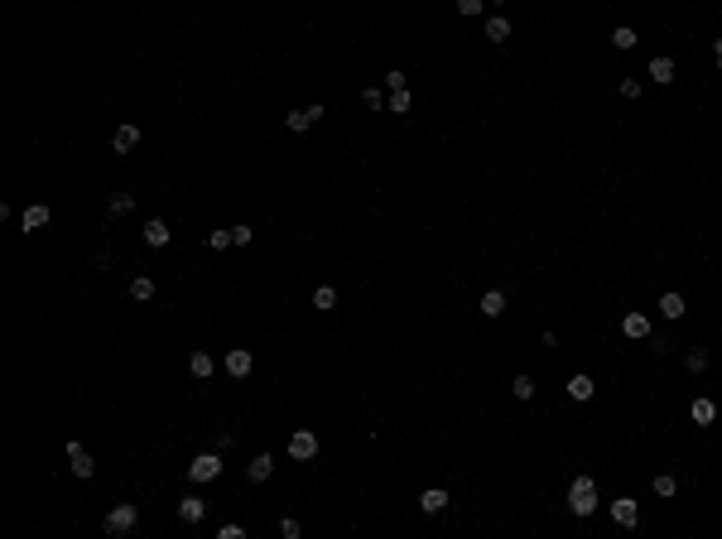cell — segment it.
<instances>
[{
	"label": "cell",
	"mask_w": 722,
	"mask_h": 539,
	"mask_svg": "<svg viewBox=\"0 0 722 539\" xmlns=\"http://www.w3.org/2000/svg\"><path fill=\"white\" fill-rule=\"evenodd\" d=\"M592 390H597V380H592V376H583V371L568 376V395H573V400H592Z\"/></svg>",
	"instance_id": "19"
},
{
	"label": "cell",
	"mask_w": 722,
	"mask_h": 539,
	"mask_svg": "<svg viewBox=\"0 0 722 539\" xmlns=\"http://www.w3.org/2000/svg\"><path fill=\"white\" fill-rule=\"evenodd\" d=\"M660 313H665L669 323H679V318H684V294H665L660 298Z\"/></svg>",
	"instance_id": "25"
},
{
	"label": "cell",
	"mask_w": 722,
	"mask_h": 539,
	"mask_svg": "<svg viewBox=\"0 0 722 539\" xmlns=\"http://www.w3.org/2000/svg\"><path fill=\"white\" fill-rule=\"evenodd\" d=\"M669 347H674V342H669L665 332H650V351H655V356H665Z\"/></svg>",
	"instance_id": "35"
},
{
	"label": "cell",
	"mask_w": 722,
	"mask_h": 539,
	"mask_svg": "<svg viewBox=\"0 0 722 539\" xmlns=\"http://www.w3.org/2000/svg\"><path fill=\"white\" fill-rule=\"evenodd\" d=\"M477 308H481V318H501L506 313V289H486Z\"/></svg>",
	"instance_id": "13"
},
{
	"label": "cell",
	"mask_w": 722,
	"mask_h": 539,
	"mask_svg": "<svg viewBox=\"0 0 722 539\" xmlns=\"http://www.w3.org/2000/svg\"><path fill=\"white\" fill-rule=\"evenodd\" d=\"M68 462H73L78 477H92V472H97V462H92V453H87L82 443H68Z\"/></svg>",
	"instance_id": "11"
},
{
	"label": "cell",
	"mask_w": 722,
	"mask_h": 539,
	"mask_svg": "<svg viewBox=\"0 0 722 539\" xmlns=\"http://www.w3.org/2000/svg\"><path fill=\"white\" fill-rule=\"evenodd\" d=\"M279 535H284V539H303V530H299L294 515H284V520H279Z\"/></svg>",
	"instance_id": "33"
},
{
	"label": "cell",
	"mask_w": 722,
	"mask_h": 539,
	"mask_svg": "<svg viewBox=\"0 0 722 539\" xmlns=\"http://www.w3.org/2000/svg\"><path fill=\"white\" fill-rule=\"evenodd\" d=\"M49 217H54L49 202H29L25 212H20V231H39V226H49Z\"/></svg>",
	"instance_id": "7"
},
{
	"label": "cell",
	"mask_w": 722,
	"mask_h": 539,
	"mask_svg": "<svg viewBox=\"0 0 722 539\" xmlns=\"http://www.w3.org/2000/svg\"><path fill=\"white\" fill-rule=\"evenodd\" d=\"M636 39H641V34H636L631 25H616L612 29V49H621V54H626V49H636Z\"/></svg>",
	"instance_id": "23"
},
{
	"label": "cell",
	"mask_w": 722,
	"mask_h": 539,
	"mask_svg": "<svg viewBox=\"0 0 722 539\" xmlns=\"http://www.w3.org/2000/svg\"><path fill=\"white\" fill-rule=\"evenodd\" d=\"M135 525H140V511H135L131 501L111 506V511H107V520H102V530H107V535H116V539H121V535H135Z\"/></svg>",
	"instance_id": "2"
},
{
	"label": "cell",
	"mask_w": 722,
	"mask_h": 539,
	"mask_svg": "<svg viewBox=\"0 0 722 539\" xmlns=\"http://www.w3.org/2000/svg\"><path fill=\"white\" fill-rule=\"evenodd\" d=\"M207 246H212V250H227V246H236V236H231V231H212Z\"/></svg>",
	"instance_id": "34"
},
{
	"label": "cell",
	"mask_w": 722,
	"mask_h": 539,
	"mask_svg": "<svg viewBox=\"0 0 722 539\" xmlns=\"http://www.w3.org/2000/svg\"><path fill=\"white\" fill-rule=\"evenodd\" d=\"M188 371H193V376H198V380H207V376H212V371H217V361H212V356H207V351H193V356H188Z\"/></svg>",
	"instance_id": "20"
},
{
	"label": "cell",
	"mask_w": 722,
	"mask_h": 539,
	"mask_svg": "<svg viewBox=\"0 0 722 539\" xmlns=\"http://www.w3.org/2000/svg\"><path fill=\"white\" fill-rule=\"evenodd\" d=\"M131 298L150 303V298H155V279H150V274H135V279H131Z\"/></svg>",
	"instance_id": "24"
},
{
	"label": "cell",
	"mask_w": 722,
	"mask_h": 539,
	"mask_svg": "<svg viewBox=\"0 0 722 539\" xmlns=\"http://www.w3.org/2000/svg\"><path fill=\"white\" fill-rule=\"evenodd\" d=\"M222 371H227V376H251V371H255V356H251V351H246V347H231V351H227V356H222Z\"/></svg>",
	"instance_id": "5"
},
{
	"label": "cell",
	"mask_w": 722,
	"mask_h": 539,
	"mask_svg": "<svg viewBox=\"0 0 722 539\" xmlns=\"http://www.w3.org/2000/svg\"><path fill=\"white\" fill-rule=\"evenodd\" d=\"M689 419H694L698 429H708V424L718 419V404H713V400H694V409H689Z\"/></svg>",
	"instance_id": "18"
},
{
	"label": "cell",
	"mask_w": 722,
	"mask_h": 539,
	"mask_svg": "<svg viewBox=\"0 0 722 539\" xmlns=\"http://www.w3.org/2000/svg\"><path fill=\"white\" fill-rule=\"evenodd\" d=\"M131 212H135V198H131V193H111L107 217H131Z\"/></svg>",
	"instance_id": "22"
},
{
	"label": "cell",
	"mask_w": 722,
	"mask_h": 539,
	"mask_svg": "<svg viewBox=\"0 0 722 539\" xmlns=\"http://www.w3.org/2000/svg\"><path fill=\"white\" fill-rule=\"evenodd\" d=\"M380 87H385V97H390V92H409V78H404L400 68H390V73L380 78Z\"/></svg>",
	"instance_id": "27"
},
{
	"label": "cell",
	"mask_w": 722,
	"mask_h": 539,
	"mask_svg": "<svg viewBox=\"0 0 722 539\" xmlns=\"http://www.w3.org/2000/svg\"><path fill=\"white\" fill-rule=\"evenodd\" d=\"M621 97H626V102H636V97H641V78H626V82H621Z\"/></svg>",
	"instance_id": "36"
},
{
	"label": "cell",
	"mask_w": 722,
	"mask_h": 539,
	"mask_svg": "<svg viewBox=\"0 0 722 539\" xmlns=\"http://www.w3.org/2000/svg\"><path fill=\"white\" fill-rule=\"evenodd\" d=\"M510 395L515 400H535V376H515L510 380Z\"/></svg>",
	"instance_id": "28"
},
{
	"label": "cell",
	"mask_w": 722,
	"mask_h": 539,
	"mask_svg": "<svg viewBox=\"0 0 722 539\" xmlns=\"http://www.w3.org/2000/svg\"><path fill=\"white\" fill-rule=\"evenodd\" d=\"M674 491H679V482H674L669 472H660V477H655V496H674Z\"/></svg>",
	"instance_id": "32"
},
{
	"label": "cell",
	"mask_w": 722,
	"mask_h": 539,
	"mask_svg": "<svg viewBox=\"0 0 722 539\" xmlns=\"http://www.w3.org/2000/svg\"><path fill=\"white\" fill-rule=\"evenodd\" d=\"M111 145H116V155H131L135 145H140V131H135V126H121V131H116V140H111Z\"/></svg>",
	"instance_id": "21"
},
{
	"label": "cell",
	"mask_w": 722,
	"mask_h": 539,
	"mask_svg": "<svg viewBox=\"0 0 722 539\" xmlns=\"http://www.w3.org/2000/svg\"><path fill=\"white\" fill-rule=\"evenodd\" d=\"M568 511L578 515V520H588L597 511V482H592L588 472H578L573 482H568Z\"/></svg>",
	"instance_id": "1"
},
{
	"label": "cell",
	"mask_w": 722,
	"mask_h": 539,
	"mask_svg": "<svg viewBox=\"0 0 722 539\" xmlns=\"http://www.w3.org/2000/svg\"><path fill=\"white\" fill-rule=\"evenodd\" d=\"M289 458H294V462H308V458H318V433H308V429H294V433H289Z\"/></svg>",
	"instance_id": "4"
},
{
	"label": "cell",
	"mask_w": 722,
	"mask_h": 539,
	"mask_svg": "<svg viewBox=\"0 0 722 539\" xmlns=\"http://www.w3.org/2000/svg\"><path fill=\"white\" fill-rule=\"evenodd\" d=\"M313 308H318V313H332V308H337V289H332V284L313 289Z\"/></svg>",
	"instance_id": "26"
},
{
	"label": "cell",
	"mask_w": 722,
	"mask_h": 539,
	"mask_svg": "<svg viewBox=\"0 0 722 539\" xmlns=\"http://www.w3.org/2000/svg\"><path fill=\"white\" fill-rule=\"evenodd\" d=\"M361 102H366V107H371V111H385V107H390V97H385V87H366V92H361Z\"/></svg>",
	"instance_id": "29"
},
{
	"label": "cell",
	"mask_w": 722,
	"mask_h": 539,
	"mask_svg": "<svg viewBox=\"0 0 722 539\" xmlns=\"http://www.w3.org/2000/svg\"><path fill=\"white\" fill-rule=\"evenodd\" d=\"M486 39H491V44H506V39H510V20H506V15H486Z\"/></svg>",
	"instance_id": "17"
},
{
	"label": "cell",
	"mask_w": 722,
	"mask_h": 539,
	"mask_svg": "<svg viewBox=\"0 0 722 539\" xmlns=\"http://www.w3.org/2000/svg\"><path fill=\"white\" fill-rule=\"evenodd\" d=\"M203 515H207V501H203V496H183V501H179V520H183V525H198Z\"/></svg>",
	"instance_id": "12"
},
{
	"label": "cell",
	"mask_w": 722,
	"mask_h": 539,
	"mask_svg": "<svg viewBox=\"0 0 722 539\" xmlns=\"http://www.w3.org/2000/svg\"><path fill=\"white\" fill-rule=\"evenodd\" d=\"M318 116H327V107H308V111H289V116H284V131H294V135H303V131H308V126H313V121H318Z\"/></svg>",
	"instance_id": "8"
},
{
	"label": "cell",
	"mask_w": 722,
	"mask_h": 539,
	"mask_svg": "<svg viewBox=\"0 0 722 539\" xmlns=\"http://www.w3.org/2000/svg\"><path fill=\"white\" fill-rule=\"evenodd\" d=\"M674 73H679V68H674V58H665V54H660V58H650V82L669 87V82H674Z\"/></svg>",
	"instance_id": "14"
},
{
	"label": "cell",
	"mask_w": 722,
	"mask_h": 539,
	"mask_svg": "<svg viewBox=\"0 0 722 539\" xmlns=\"http://www.w3.org/2000/svg\"><path fill=\"white\" fill-rule=\"evenodd\" d=\"M217 539H246V530H241V525H222V530H217Z\"/></svg>",
	"instance_id": "38"
},
{
	"label": "cell",
	"mask_w": 722,
	"mask_h": 539,
	"mask_svg": "<svg viewBox=\"0 0 722 539\" xmlns=\"http://www.w3.org/2000/svg\"><path fill=\"white\" fill-rule=\"evenodd\" d=\"M621 332H626V337H636V342H641V337L650 342V332H655V327H650V318H645V313H636V308H631V313L621 318Z\"/></svg>",
	"instance_id": "9"
},
{
	"label": "cell",
	"mask_w": 722,
	"mask_h": 539,
	"mask_svg": "<svg viewBox=\"0 0 722 539\" xmlns=\"http://www.w3.org/2000/svg\"><path fill=\"white\" fill-rule=\"evenodd\" d=\"M684 371H694V376H698V371H708V351H703V347L684 351Z\"/></svg>",
	"instance_id": "30"
},
{
	"label": "cell",
	"mask_w": 722,
	"mask_h": 539,
	"mask_svg": "<svg viewBox=\"0 0 722 539\" xmlns=\"http://www.w3.org/2000/svg\"><path fill=\"white\" fill-rule=\"evenodd\" d=\"M409 107H414V97H409V92H390V107H385V111H395V116H404Z\"/></svg>",
	"instance_id": "31"
},
{
	"label": "cell",
	"mask_w": 722,
	"mask_h": 539,
	"mask_svg": "<svg viewBox=\"0 0 722 539\" xmlns=\"http://www.w3.org/2000/svg\"><path fill=\"white\" fill-rule=\"evenodd\" d=\"M612 520L621 525V530H631V525L641 520V501H636V496H616V501H612Z\"/></svg>",
	"instance_id": "6"
},
{
	"label": "cell",
	"mask_w": 722,
	"mask_h": 539,
	"mask_svg": "<svg viewBox=\"0 0 722 539\" xmlns=\"http://www.w3.org/2000/svg\"><path fill=\"white\" fill-rule=\"evenodd\" d=\"M145 246H169V222L164 217H150L145 222Z\"/></svg>",
	"instance_id": "16"
},
{
	"label": "cell",
	"mask_w": 722,
	"mask_h": 539,
	"mask_svg": "<svg viewBox=\"0 0 722 539\" xmlns=\"http://www.w3.org/2000/svg\"><path fill=\"white\" fill-rule=\"evenodd\" d=\"M217 477H222V453L217 448H207V453H198V458L188 462V482L203 486V482H217Z\"/></svg>",
	"instance_id": "3"
},
{
	"label": "cell",
	"mask_w": 722,
	"mask_h": 539,
	"mask_svg": "<svg viewBox=\"0 0 722 539\" xmlns=\"http://www.w3.org/2000/svg\"><path fill=\"white\" fill-rule=\"evenodd\" d=\"M231 236H236V246H251V236H255V226H231Z\"/></svg>",
	"instance_id": "37"
},
{
	"label": "cell",
	"mask_w": 722,
	"mask_h": 539,
	"mask_svg": "<svg viewBox=\"0 0 722 539\" xmlns=\"http://www.w3.org/2000/svg\"><path fill=\"white\" fill-rule=\"evenodd\" d=\"M448 501H453V496H448L443 486H428L424 496H419V511H424V515H438V511H448Z\"/></svg>",
	"instance_id": "10"
},
{
	"label": "cell",
	"mask_w": 722,
	"mask_h": 539,
	"mask_svg": "<svg viewBox=\"0 0 722 539\" xmlns=\"http://www.w3.org/2000/svg\"><path fill=\"white\" fill-rule=\"evenodd\" d=\"M270 472H275V458L270 453H260V458H251V467H246V482H270Z\"/></svg>",
	"instance_id": "15"
},
{
	"label": "cell",
	"mask_w": 722,
	"mask_h": 539,
	"mask_svg": "<svg viewBox=\"0 0 722 539\" xmlns=\"http://www.w3.org/2000/svg\"><path fill=\"white\" fill-rule=\"evenodd\" d=\"M713 63H718V68H722V39H718V49H713Z\"/></svg>",
	"instance_id": "39"
}]
</instances>
